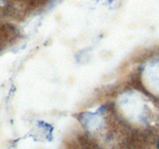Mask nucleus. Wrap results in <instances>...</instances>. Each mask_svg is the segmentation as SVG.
I'll list each match as a JSON object with an SVG mask.
<instances>
[]
</instances>
